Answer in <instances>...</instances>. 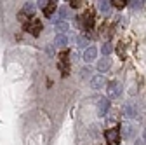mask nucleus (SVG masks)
<instances>
[{
    "label": "nucleus",
    "mask_w": 146,
    "mask_h": 145,
    "mask_svg": "<svg viewBox=\"0 0 146 145\" xmlns=\"http://www.w3.org/2000/svg\"><path fill=\"white\" fill-rule=\"evenodd\" d=\"M54 11H56V2H52V0H50V2L47 4V7L44 9V14H45V17H50V16L54 14Z\"/></svg>",
    "instance_id": "nucleus-13"
},
{
    "label": "nucleus",
    "mask_w": 146,
    "mask_h": 145,
    "mask_svg": "<svg viewBox=\"0 0 146 145\" xmlns=\"http://www.w3.org/2000/svg\"><path fill=\"white\" fill-rule=\"evenodd\" d=\"M98 9H99V12H103L104 16H108L110 12H111V2H108V0H103V2H99Z\"/></svg>",
    "instance_id": "nucleus-7"
},
{
    "label": "nucleus",
    "mask_w": 146,
    "mask_h": 145,
    "mask_svg": "<svg viewBox=\"0 0 146 145\" xmlns=\"http://www.w3.org/2000/svg\"><path fill=\"white\" fill-rule=\"evenodd\" d=\"M110 65H111L110 58H103V60L98 61V70L99 72H106V70H110Z\"/></svg>",
    "instance_id": "nucleus-9"
},
{
    "label": "nucleus",
    "mask_w": 146,
    "mask_h": 145,
    "mask_svg": "<svg viewBox=\"0 0 146 145\" xmlns=\"http://www.w3.org/2000/svg\"><path fill=\"white\" fill-rule=\"evenodd\" d=\"M101 37H104V39H108V37H111V28H110L108 25H104V26L101 28Z\"/></svg>",
    "instance_id": "nucleus-16"
},
{
    "label": "nucleus",
    "mask_w": 146,
    "mask_h": 145,
    "mask_svg": "<svg viewBox=\"0 0 146 145\" xmlns=\"http://www.w3.org/2000/svg\"><path fill=\"white\" fill-rule=\"evenodd\" d=\"M104 136H106V142L110 145H117L120 142V128H110L104 133Z\"/></svg>",
    "instance_id": "nucleus-1"
},
{
    "label": "nucleus",
    "mask_w": 146,
    "mask_h": 145,
    "mask_svg": "<svg viewBox=\"0 0 146 145\" xmlns=\"http://www.w3.org/2000/svg\"><path fill=\"white\" fill-rule=\"evenodd\" d=\"M144 142H146V130H144Z\"/></svg>",
    "instance_id": "nucleus-25"
},
{
    "label": "nucleus",
    "mask_w": 146,
    "mask_h": 145,
    "mask_svg": "<svg viewBox=\"0 0 146 145\" xmlns=\"http://www.w3.org/2000/svg\"><path fill=\"white\" fill-rule=\"evenodd\" d=\"M54 28L59 32V35H63L64 32L70 30V25H68V21H56V23H54Z\"/></svg>",
    "instance_id": "nucleus-8"
},
{
    "label": "nucleus",
    "mask_w": 146,
    "mask_h": 145,
    "mask_svg": "<svg viewBox=\"0 0 146 145\" xmlns=\"http://www.w3.org/2000/svg\"><path fill=\"white\" fill-rule=\"evenodd\" d=\"M70 4H71V7H75V9H77V7H80V5H82V0H71Z\"/></svg>",
    "instance_id": "nucleus-22"
},
{
    "label": "nucleus",
    "mask_w": 146,
    "mask_h": 145,
    "mask_svg": "<svg viewBox=\"0 0 146 145\" xmlns=\"http://www.w3.org/2000/svg\"><path fill=\"white\" fill-rule=\"evenodd\" d=\"M108 110H110V101H108V98H99L98 100V114H99V117H104L108 114Z\"/></svg>",
    "instance_id": "nucleus-4"
},
{
    "label": "nucleus",
    "mask_w": 146,
    "mask_h": 145,
    "mask_svg": "<svg viewBox=\"0 0 146 145\" xmlns=\"http://www.w3.org/2000/svg\"><path fill=\"white\" fill-rule=\"evenodd\" d=\"M96 58H98V49L96 47H87L84 51V61L85 63H92Z\"/></svg>",
    "instance_id": "nucleus-5"
},
{
    "label": "nucleus",
    "mask_w": 146,
    "mask_h": 145,
    "mask_svg": "<svg viewBox=\"0 0 146 145\" xmlns=\"http://www.w3.org/2000/svg\"><path fill=\"white\" fill-rule=\"evenodd\" d=\"M111 4H115V7H118V9H122V7H125L129 2H125V0H111Z\"/></svg>",
    "instance_id": "nucleus-18"
},
{
    "label": "nucleus",
    "mask_w": 146,
    "mask_h": 145,
    "mask_svg": "<svg viewBox=\"0 0 146 145\" xmlns=\"http://www.w3.org/2000/svg\"><path fill=\"white\" fill-rule=\"evenodd\" d=\"M118 54H120V56H123V54H125V47H123V44L118 46Z\"/></svg>",
    "instance_id": "nucleus-23"
},
{
    "label": "nucleus",
    "mask_w": 146,
    "mask_h": 145,
    "mask_svg": "<svg viewBox=\"0 0 146 145\" xmlns=\"http://www.w3.org/2000/svg\"><path fill=\"white\" fill-rule=\"evenodd\" d=\"M143 4H144L143 0H134V2H131V7H132V9H141Z\"/></svg>",
    "instance_id": "nucleus-19"
},
{
    "label": "nucleus",
    "mask_w": 146,
    "mask_h": 145,
    "mask_svg": "<svg viewBox=\"0 0 146 145\" xmlns=\"http://www.w3.org/2000/svg\"><path fill=\"white\" fill-rule=\"evenodd\" d=\"M54 46H58V47H66V46H68V37H66V35H58L56 40H54Z\"/></svg>",
    "instance_id": "nucleus-11"
},
{
    "label": "nucleus",
    "mask_w": 146,
    "mask_h": 145,
    "mask_svg": "<svg viewBox=\"0 0 146 145\" xmlns=\"http://www.w3.org/2000/svg\"><path fill=\"white\" fill-rule=\"evenodd\" d=\"M111 51H113V46L110 44V42H104V44H103V47H101V52L104 54V58H108V54H111Z\"/></svg>",
    "instance_id": "nucleus-14"
},
{
    "label": "nucleus",
    "mask_w": 146,
    "mask_h": 145,
    "mask_svg": "<svg viewBox=\"0 0 146 145\" xmlns=\"http://www.w3.org/2000/svg\"><path fill=\"white\" fill-rule=\"evenodd\" d=\"M77 44H78V47L82 49V47H87V44H89V39L85 37V35H80V37L77 39Z\"/></svg>",
    "instance_id": "nucleus-15"
},
{
    "label": "nucleus",
    "mask_w": 146,
    "mask_h": 145,
    "mask_svg": "<svg viewBox=\"0 0 146 145\" xmlns=\"http://www.w3.org/2000/svg\"><path fill=\"white\" fill-rule=\"evenodd\" d=\"M90 72H92V70H90V66H85V68H82V77H84V79H87V77L90 75Z\"/></svg>",
    "instance_id": "nucleus-21"
},
{
    "label": "nucleus",
    "mask_w": 146,
    "mask_h": 145,
    "mask_svg": "<svg viewBox=\"0 0 146 145\" xmlns=\"http://www.w3.org/2000/svg\"><path fill=\"white\" fill-rule=\"evenodd\" d=\"M134 145H144V142H143V140H137V142H136Z\"/></svg>",
    "instance_id": "nucleus-24"
},
{
    "label": "nucleus",
    "mask_w": 146,
    "mask_h": 145,
    "mask_svg": "<svg viewBox=\"0 0 146 145\" xmlns=\"http://www.w3.org/2000/svg\"><path fill=\"white\" fill-rule=\"evenodd\" d=\"M123 115L125 117H136V110H134V107L131 103H125L123 105Z\"/></svg>",
    "instance_id": "nucleus-10"
},
{
    "label": "nucleus",
    "mask_w": 146,
    "mask_h": 145,
    "mask_svg": "<svg viewBox=\"0 0 146 145\" xmlns=\"http://www.w3.org/2000/svg\"><path fill=\"white\" fill-rule=\"evenodd\" d=\"M108 100H111V98H117L120 93H122V86H120V82H117V81H111V82H110L108 84Z\"/></svg>",
    "instance_id": "nucleus-2"
},
{
    "label": "nucleus",
    "mask_w": 146,
    "mask_h": 145,
    "mask_svg": "<svg viewBox=\"0 0 146 145\" xmlns=\"http://www.w3.org/2000/svg\"><path fill=\"white\" fill-rule=\"evenodd\" d=\"M26 30L31 33V35H38L40 32H42V23L38 21V19H31V21H26Z\"/></svg>",
    "instance_id": "nucleus-3"
},
{
    "label": "nucleus",
    "mask_w": 146,
    "mask_h": 145,
    "mask_svg": "<svg viewBox=\"0 0 146 145\" xmlns=\"http://www.w3.org/2000/svg\"><path fill=\"white\" fill-rule=\"evenodd\" d=\"M122 130H123V138H131L134 135V128H132V124H129V122H125Z\"/></svg>",
    "instance_id": "nucleus-12"
},
{
    "label": "nucleus",
    "mask_w": 146,
    "mask_h": 145,
    "mask_svg": "<svg viewBox=\"0 0 146 145\" xmlns=\"http://www.w3.org/2000/svg\"><path fill=\"white\" fill-rule=\"evenodd\" d=\"M90 86H92L94 89H103L106 86V79L103 75H96V77L90 79Z\"/></svg>",
    "instance_id": "nucleus-6"
},
{
    "label": "nucleus",
    "mask_w": 146,
    "mask_h": 145,
    "mask_svg": "<svg viewBox=\"0 0 146 145\" xmlns=\"http://www.w3.org/2000/svg\"><path fill=\"white\" fill-rule=\"evenodd\" d=\"M66 16H68V7H61V9H59V17H61V21H64Z\"/></svg>",
    "instance_id": "nucleus-20"
},
{
    "label": "nucleus",
    "mask_w": 146,
    "mask_h": 145,
    "mask_svg": "<svg viewBox=\"0 0 146 145\" xmlns=\"http://www.w3.org/2000/svg\"><path fill=\"white\" fill-rule=\"evenodd\" d=\"M33 9H35V4H33V2H26V4H25V7H23V12L31 14V12H33Z\"/></svg>",
    "instance_id": "nucleus-17"
}]
</instances>
